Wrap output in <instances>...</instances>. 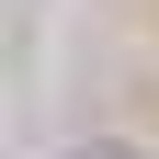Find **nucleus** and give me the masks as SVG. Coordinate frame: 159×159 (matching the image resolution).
<instances>
[]
</instances>
